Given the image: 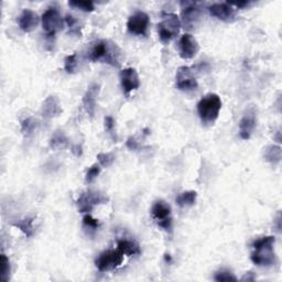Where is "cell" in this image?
<instances>
[{"mask_svg": "<svg viewBox=\"0 0 282 282\" xmlns=\"http://www.w3.org/2000/svg\"><path fill=\"white\" fill-rule=\"evenodd\" d=\"M124 54L121 49L110 40H99L93 48L91 49L88 59L92 62H102L114 66V68H119L123 61Z\"/></svg>", "mask_w": 282, "mask_h": 282, "instance_id": "6da1fadb", "label": "cell"}, {"mask_svg": "<svg viewBox=\"0 0 282 282\" xmlns=\"http://www.w3.org/2000/svg\"><path fill=\"white\" fill-rule=\"evenodd\" d=\"M275 238L273 236H263L252 241L251 261L259 267H271L277 262L274 253Z\"/></svg>", "mask_w": 282, "mask_h": 282, "instance_id": "7a4b0ae2", "label": "cell"}, {"mask_svg": "<svg viewBox=\"0 0 282 282\" xmlns=\"http://www.w3.org/2000/svg\"><path fill=\"white\" fill-rule=\"evenodd\" d=\"M222 109V99L217 94H207L197 104V113L202 123L212 125L217 120Z\"/></svg>", "mask_w": 282, "mask_h": 282, "instance_id": "3957f363", "label": "cell"}, {"mask_svg": "<svg viewBox=\"0 0 282 282\" xmlns=\"http://www.w3.org/2000/svg\"><path fill=\"white\" fill-rule=\"evenodd\" d=\"M181 28V21L176 14L163 13L161 15V21L158 25L159 39L163 44L169 43L171 40L179 35Z\"/></svg>", "mask_w": 282, "mask_h": 282, "instance_id": "277c9868", "label": "cell"}, {"mask_svg": "<svg viewBox=\"0 0 282 282\" xmlns=\"http://www.w3.org/2000/svg\"><path fill=\"white\" fill-rule=\"evenodd\" d=\"M109 202V197L99 191L87 190L83 192L76 201L77 208L80 213H91L97 205L106 204Z\"/></svg>", "mask_w": 282, "mask_h": 282, "instance_id": "5b68a950", "label": "cell"}, {"mask_svg": "<svg viewBox=\"0 0 282 282\" xmlns=\"http://www.w3.org/2000/svg\"><path fill=\"white\" fill-rule=\"evenodd\" d=\"M124 261V253L119 251L118 249H109L105 250L102 253H99V256L95 260V264L97 269L101 272L112 271L116 268L121 266V263Z\"/></svg>", "mask_w": 282, "mask_h": 282, "instance_id": "8992f818", "label": "cell"}, {"mask_svg": "<svg viewBox=\"0 0 282 282\" xmlns=\"http://www.w3.org/2000/svg\"><path fill=\"white\" fill-rule=\"evenodd\" d=\"M171 214H172L171 206L162 200L154 202L151 207L152 218L156 220L159 227L165 231L172 230V216H171Z\"/></svg>", "mask_w": 282, "mask_h": 282, "instance_id": "52a82bcc", "label": "cell"}, {"mask_svg": "<svg viewBox=\"0 0 282 282\" xmlns=\"http://www.w3.org/2000/svg\"><path fill=\"white\" fill-rule=\"evenodd\" d=\"M182 24L187 30H193L201 20L202 9L198 3L181 2Z\"/></svg>", "mask_w": 282, "mask_h": 282, "instance_id": "ba28073f", "label": "cell"}, {"mask_svg": "<svg viewBox=\"0 0 282 282\" xmlns=\"http://www.w3.org/2000/svg\"><path fill=\"white\" fill-rule=\"evenodd\" d=\"M42 27L48 37H54L58 32L63 29L64 22L57 8H49L42 15Z\"/></svg>", "mask_w": 282, "mask_h": 282, "instance_id": "9c48e42d", "label": "cell"}, {"mask_svg": "<svg viewBox=\"0 0 282 282\" xmlns=\"http://www.w3.org/2000/svg\"><path fill=\"white\" fill-rule=\"evenodd\" d=\"M175 84L178 90L183 92L194 91L198 86L194 73L189 66H181L178 69L175 76Z\"/></svg>", "mask_w": 282, "mask_h": 282, "instance_id": "30bf717a", "label": "cell"}, {"mask_svg": "<svg viewBox=\"0 0 282 282\" xmlns=\"http://www.w3.org/2000/svg\"><path fill=\"white\" fill-rule=\"evenodd\" d=\"M149 24H150L149 16L143 11H137L129 17L128 22H127V29L131 35L146 37Z\"/></svg>", "mask_w": 282, "mask_h": 282, "instance_id": "8fae6325", "label": "cell"}, {"mask_svg": "<svg viewBox=\"0 0 282 282\" xmlns=\"http://www.w3.org/2000/svg\"><path fill=\"white\" fill-rule=\"evenodd\" d=\"M119 79H120L121 87H123V91L127 96H128L132 91L138 90L140 86L139 74H138L136 69L127 68L121 70L119 74Z\"/></svg>", "mask_w": 282, "mask_h": 282, "instance_id": "7c38bea8", "label": "cell"}, {"mask_svg": "<svg viewBox=\"0 0 282 282\" xmlns=\"http://www.w3.org/2000/svg\"><path fill=\"white\" fill-rule=\"evenodd\" d=\"M198 51H200V46H198V42L194 37L189 35V33H185L181 37L179 42V52L182 59L191 60L196 57Z\"/></svg>", "mask_w": 282, "mask_h": 282, "instance_id": "4fadbf2b", "label": "cell"}, {"mask_svg": "<svg viewBox=\"0 0 282 282\" xmlns=\"http://www.w3.org/2000/svg\"><path fill=\"white\" fill-rule=\"evenodd\" d=\"M208 11L215 18L224 22H233L236 20V9L228 3L213 4L208 7Z\"/></svg>", "mask_w": 282, "mask_h": 282, "instance_id": "5bb4252c", "label": "cell"}, {"mask_svg": "<svg viewBox=\"0 0 282 282\" xmlns=\"http://www.w3.org/2000/svg\"><path fill=\"white\" fill-rule=\"evenodd\" d=\"M257 126V116L253 109L247 110L239 121V136L241 139L248 140L253 134Z\"/></svg>", "mask_w": 282, "mask_h": 282, "instance_id": "9a60e30c", "label": "cell"}, {"mask_svg": "<svg viewBox=\"0 0 282 282\" xmlns=\"http://www.w3.org/2000/svg\"><path fill=\"white\" fill-rule=\"evenodd\" d=\"M101 92V85L97 83H93L88 86L86 93L83 96V106H84L86 113L94 117L96 110V104H97V97Z\"/></svg>", "mask_w": 282, "mask_h": 282, "instance_id": "2e32d148", "label": "cell"}, {"mask_svg": "<svg viewBox=\"0 0 282 282\" xmlns=\"http://www.w3.org/2000/svg\"><path fill=\"white\" fill-rule=\"evenodd\" d=\"M63 113L62 106H61L60 99L55 95H50L46 98V101L42 104L41 114L44 119H52Z\"/></svg>", "mask_w": 282, "mask_h": 282, "instance_id": "e0dca14e", "label": "cell"}, {"mask_svg": "<svg viewBox=\"0 0 282 282\" xmlns=\"http://www.w3.org/2000/svg\"><path fill=\"white\" fill-rule=\"evenodd\" d=\"M39 22H40L39 16L35 13V11H32L30 9H25L22 11L18 19L20 29L26 33H30L32 31H35L37 29V27L39 26Z\"/></svg>", "mask_w": 282, "mask_h": 282, "instance_id": "ac0fdd59", "label": "cell"}, {"mask_svg": "<svg viewBox=\"0 0 282 282\" xmlns=\"http://www.w3.org/2000/svg\"><path fill=\"white\" fill-rule=\"evenodd\" d=\"M117 249L124 253L125 256H137L140 255L141 249L138 242L130 239H120L117 241Z\"/></svg>", "mask_w": 282, "mask_h": 282, "instance_id": "d6986e66", "label": "cell"}, {"mask_svg": "<svg viewBox=\"0 0 282 282\" xmlns=\"http://www.w3.org/2000/svg\"><path fill=\"white\" fill-rule=\"evenodd\" d=\"M13 226L20 229L28 238L35 235V218L33 217H25L18 219L17 222L13 223Z\"/></svg>", "mask_w": 282, "mask_h": 282, "instance_id": "ffe728a7", "label": "cell"}, {"mask_svg": "<svg viewBox=\"0 0 282 282\" xmlns=\"http://www.w3.org/2000/svg\"><path fill=\"white\" fill-rule=\"evenodd\" d=\"M263 157H264V160H266L267 162L271 163L272 165L279 164L281 162V159H282L281 147L275 146V145L268 146L266 149H264Z\"/></svg>", "mask_w": 282, "mask_h": 282, "instance_id": "44dd1931", "label": "cell"}, {"mask_svg": "<svg viewBox=\"0 0 282 282\" xmlns=\"http://www.w3.org/2000/svg\"><path fill=\"white\" fill-rule=\"evenodd\" d=\"M196 197H197V193L195 191H185L178 195L175 202L180 207L184 208L194 205L196 202Z\"/></svg>", "mask_w": 282, "mask_h": 282, "instance_id": "7402d4cb", "label": "cell"}, {"mask_svg": "<svg viewBox=\"0 0 282 282\" xmlns=\"http://www.w3.org/2000/svg\"><path fill=\"white\" fill-rule=\"evenodd\" d=\"M69 146V139L63 131H55L50 139V148L52 150H60Z\"/></svg>", "mask_w": 282, "mask_h": 282, "instance_id": "603a6c76", "label": "cell"}, {"mask_svg": "<svg viewBox=\"0 0 282 282\" xmlns=\"http://www.w3.org/2000/svg\"><path fill=\"white\" fill-rule=\"evenodd\" d=\"M65 22L69 27V33L70 35H73L76 37H81L82 35V25L79 21V19H76L74 16L72 15H66L65 16Z\"/></svg>", "mask_w": 282, "mask_h": 282, "instance_id": "cb8c5ba5", "label": "cell"}, {"mask_svg": "<svg viewBox=\"0 0 282 282\" xmlns=\"http://www.w3.org/2000/svg\"><path fill=\"white\" fill-rule=\"evenodd\" d=\"M37 128V121L29 117L21 121V132L25 137H30Z\"/></svg>", "mask_w": 282, "mask_h": 282, "instance_id": "d4e9b609", "label": "cell"}, {"mask_svg": "<svg viewBox=\"0 0 282 282\" xmlns=\"http://www.w3.org/2000/svg\"><path fill=\"white\" fill-rule=\"evenodd\" d=\"M69 6L74 9H79L84 13H92L95 10V6L93 2H80V0H72L69 2Z\"/></svg>", "mask_w": 282, "mask_h": 282, "instance_id": "484cf974", "label": "cell"}, {"mask_svg": "<svg viewBox=\"0 0 282 282\" xmlns=\"http://www.w3.org/2000/svg\"><path fill=\"white\" fill-rule=\"evenodd\" d=\"M77 64L79 62H77V55L75 53L68 55L64 60V70L66 73L75 74L77 71Z\"/></svg>", "mask_w": 282, "mask_h": 282, "instance_id": "4316f807", "label": "cell"}, {"mask_svg": "<svg viewBox=\"0 0 282 282\" xmlns=\"http://www.w3.org/2000/svg\"><path fill=\"white\" fill-rule=\"evenodd\" d=\"M97 159L99 164H101V167L109 168L110 165H113V163L115 162L116 157L112 152H101L97 154Z\"/></svg>", "mask_w": 282, "mask_h": 282, "instance_id": "83f0119b", "label": "cell"}, {"mask_svg": "<svg viewBox=\"0 0 282 282\" xmlns=\"http://www.w3.org/2000/svg\"><path fill=\"white\" fill-rule=\"evenodd\" d=\"M101 171H102L101 164H99V163L98 164L97 163L93 164L86 172V176H85L86 183H93V182L98 178V175H99V173H101Z\"/></svg>", "mask_w": 282, "mask_h": 282, "instance_id": "f1b7e54d", "label": "cell"}, {"mask_svg": "<svg viewBox=\"0 0 282 282\" xmlns=\"http://www.w3.org/2000/svg\"><path fill=\"white\" fill-rule=\"evenodd\" d=\"M214 279L218 282H226V281H237V278L234 275V273H231L229 270L222 269L218 270V271L215 273Z\"/></svg>", "mask_w": 282, "mask_h": 282, "instance_id": "f546056e", "label": "cell"}, {"mask_svg": "<svg viewBox=\"0 0 282 282\" xmlns=\"http://www.w3.org/2000/svg\"><path fill=\"white\" fill-rule=\"evenodd\" d=\"M10 278V261L6 255H2V280L7 282Z\"/></svg>", "mask_w": 282, "mask_h": 282, "instance_id": "4dcf8cb0", "label": "cell"}, {"mask_svg": "<svg viewBox=\"0 0 282 282\" xmlns=\"http://www.w3.org/2000/svg\"><path fill=\"white\" fill-rule=\"evenodd\" d=\"M83 224H84L86 227L91 228V229H94V230L99 228V226H101V223H99V220L96 219V218H94L92 215H90V214L85 215L84 218H83Z\"/></svg>", "mask_w": 282, "mask_h": 282, "instance_id": "1f68e13d", "label": "cell"}, {"mask_svg": "<svg viewBox=\"0 0 282 282\" xmlns=\"http://www.w3.org/2000/svg\"><path fill=\"white\" fill-rule=\"evenodd\" d=\"M105 129L113 136V138H115V119L110 116L105 117Z\"/></svg>", "mask_w": 282, "mask_h": 282, "instance_id": "d6a6232c", "label": "cell"}, {"mask_svg": "<svg viewBox=\"0 0 282 282\" xmlns=\"http://www.w3.org/2000/svg\"><path fill=\"white\" fill-rule=\"evenodd\" d=\"M126 146H127V148L129 149V150L137 151L138 149L140 148V143L137 141V139H136L135 137H130V138H128V140H127Z\"/></svg>", "mask_w": 282, "mask_h": 282, "instance_id": "836d02e7", "label": "cell"}, {"mask_svg": "<svg viewBox=\"0 0 282 282\" xmlns=\"http://www.w3.org/2000/svg\"><path fill=\"white\" fill-rule=\"evenodd\" d=\"M228 4L236 8H245V7H248L249 5H251L252 3L251 2H240V3H228Z\"/></svg>", "mask_w": 282, "mask_h": 282, "instance_id": "e575fe53", "label": "cell"}, {"mask_svg": "<svg viewBox=\"0 0 282 282\" xmlns=\"http://www.w3.org/2000/svg\"><path fill=\"white\" fill-rule=\"evenodd\" d=\"M72 152L74 153V156L76 157H81L82 156V153H83V150H82V147L80 145H76L74 146L73 148H72Z\"/></svg>", "mask_w": 282, "mask_h": 282, "instance_id": "d590c367", "label": "cell"}, {"mask_svg": "<svg viewBox=\"0 0 282 282\" xmlns=\"http://www.w3.org/2000/svg\"><path fill=\"white\" fill-rule=\"evenodd\" d=\"M251 273L252 272H248V273H246L244 277L241 278V281H253L255 280L256 278L255 277H251Z\"/></svg>", "mask_w": 282, "mask_h": 282, "instance_id": "8d00e7d4", "label": "cell"}, {"mask_svg": "<svg viewBox=\"0 0 282 282\" xmlns=\"http://www.w3.org/2000/svg\"><path fill=\"white\" fill-rule=\"evenodd\" d=\"M164 259H165V261H169V262H171V257H170V255H165V257H164Z\"/></svg>", "mask_w": 282, "mask_h": 282, "instance_id": "74e56055", "label": "cell"}]
</instances>
